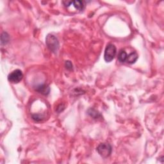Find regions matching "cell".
Wrapping results in <instances>:
<instances>
[{
  "label": "cell",
  "mask_w": 164,
  "mask_h": 164,
  "mask_svg": "<svg viewBox=\"0 0 164 164\" xmlns=\"http://www.w3.org/2000/svg\"><path fill=\"white\" fill-rule=\"evenodd\" d=\"M127 57H128V55L126 53V51L124 50V49H121L118 55V60L120 62H126Z\"/></svg>",
  "instance_id": "obj_7"
},
{
  "label": "cell",
  "mask_w": 164,
  "mask_h": 164,
  "mask_svg": "<svg viewBox=\"0 0 164 164\" xmlns=\"http://www.w3.org/2000/svg\"><path fill=\"white\" fill-rule=\"evenodd\" d=\"M9 41V36L7 33H3L1 35V44H6Z\"/></svg>",
  "instance_id": "obj_9"
},
{
  "label": "cell",
  "mask_w": 164,
  "mask_h": 164,
  "mask_svg": "<svg viewBox=\"0 0 164 164\" xmlns=\"http://www.w3.org/2000/svg\"><path fill=\"white\" fill-rule=\"evenodd\" d=\"M36 91H38L40 93H41L42 94L47 95L49 93V91H50V89H49V86L46 85H41L38 86L36 88Z\"/></svg>",
  "instance_id": "obj_6"
},
{
  "label": "cell",
  "mask_w": 164,
  "mask_h": 164,
  "mask_svg": "<svg viewBox=\"0 0 164 164\" xmlns=\"http://www.w3.org/2000/svg\"><path fill=\"white\" fill-rule=\"evenodd\" d=\"M23 75L22 71L19 69H16L10 74L8 76V81L12 83H18L23 79Z\"/></svg>",
  "instance_id": "obj_4"
},
{
  "label": "cell",
  "mask_w": 164,
  "mask_h": 164,
  "mask_svg": "<svg viewBox=\"0 0 164 164\" xmlns=\"http://www.w3.org/2000/svg\"><path fill=\"white\" fill-rule=\"evenodd\" d=\"M117 49L116 47L112 44H108L105 48L104 54V59L107 62H110L111 61L113 60L116 55Z\"/></svg>",
  "instance_id": "obj_2"
},
{
  "label": "cell",
  "mask_w": 164,
  "mask_h": 164,
  "mask_svg": "<svg viewBox=\"0 0 164 164\" xmlns=\"http://www.w3.org/2000/svg\"><path fill=\"white\" fill-rule=\"evenodd\" d=\"M138 57V55L137 53H136L135 51L132 52L128 55V57H127V58H126V62L129 64H134L135 62L137 60Z\"/></svg>",
  "instance_id": "obj_5"
},
{
  "label": "cell",
  "mask_w": 164,
  "mask_h": 164,
  "mask_svg": "<svg viewBox=\"0 0 164 164\" xmlns=\"http://www.w3.org/2000/svg\"><path fill=\"white\" fill-rule=\"evenodd\" d=\"M46 44L49 50L53 52L57 51L58 48H59V42H58L56 37L51 35V34H49L46 37Z\"/></svg>",
  "instance_id": "obj_1"
},
{
  "label": "cell",
  "mask_w": 164,
  "mask_h": 164,
  "mask_svg": "<svg viewBox=\"0 0 164 164\" xmlns=\"http://www.w3.org/2000/svg\"><path fill=\"white\" fill-rule=\"evenodd\" d=\"M112 146L107 143H101L97 147L98 153L103 158H107L112 153Z\"/></svg>",
  "instance_id": "obj_3"
},
{
  "label": "cell",
  "mask_w": 164,
  "mask_h": 164,
  "mask_svg": "<svg viewBox=\"0 0 164 164\" xmlns=\"http://www.w3.org/2000/svg\"><path fill=\"white\" fill-rule=\"evenodd\" d=\"M73 4L76 9H78L79 10H82L85 7V3L84 1H74L73 2Z\"/></svg>",
  "instance_id": "obj_8"
},
{
  "label": "cell",
  "mask_w": 164,
  "mask_h": 164,
  "mask_svg": "<svg viewBox=\"0 0 164 164\" xmlns=\"http://www.w3.org/2000/svg\"><path fill=\"white\" fill-rule=\"evenodd\" d=\"M66 68L68 69H73V64H71L70 61H66Z\"/></svg>",
  "instance_id": "obj_10"
},
{
  "label": "cell",
  "mask_w": 164,
  "mask_h": 164,
  "mask_svg": "<svg viewBox=\"0 0 164 164\" xmlns=\"http://www.w3.org/2000/svg\"><path fill=\"white\" fill-rule=\"evenodd\" d=\"M73 1H63V3L65 7H69L70 5H71V4H73Z\"/></svg>",
  "instance_id": "obj_11"
}]
</instances>
